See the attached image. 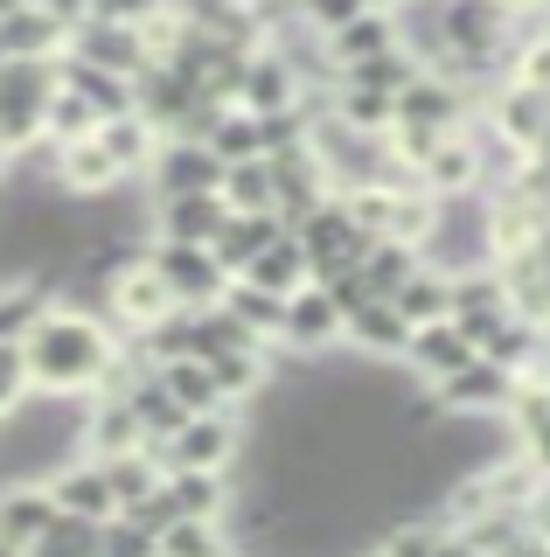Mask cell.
<instances>
[{
	"mask_svg": "<svg viewBox=\"0 0 550 557\" xmlns=\"http://www.w3.org/2000/svg\"><path fill=\"white\" fill-rule=\"evenodd\" d=\"M175 0H91V14L98 22H126V28H147L153 14H167Z\"/></svg>",
	"mask_w": 550,
	"mask_h": 557,
	"instance_id": "cell-36",
	"label": "cell"
},
{
	"mask_svg": "<svg viewBox=\"0 0 550 557\" xmlns=\"http://www.w3.org/2000/svg\"><path fill=\"white\" fill-rule=\"evenodd\" d=\"M515 370H502V362H488L474 348L460 370H446L439 383H433V397H439V411H474V418H509V405H515Z\"/></svg>",
	"mask_w": 550,
	"mask_h": 557,
	"instance_id": "cell-7",
	"label": "cell"
},
{
	"mask_svg": "<svg viewBox=\"0 0 550 557\" xmlns=\"http://www.w3.org/2000/svg\"><path fill=\"white\" fill-rule=\"evenodd\" d=\"M71 57H91V63H105L118 70V77H140V70L153 63V49H147V28H126V22H98V14H84V22L71 28Z\"/></svg>",
	"mask_w": 550,
	"mask_h": 557,
	"instance_id": "cell-10",
	"label": "cell"
},
{
	"mask_svg": "<svg viewBox=\"0 0 550 557\" xmlns=\"http://www.w3.org/2000/svg\"><path fill=\"white\" fill-rule=\"evenodd\" d=\"M223 550H237L223 516H167L153 536V557H223Z\"/></svg>",
	"mask_w": 550,
	"mask_h": 557,
	"instance_id": "cell-21",
	"label": "cell"
},
{
	"mask_svg": "<svg viewBox=\"0 0 550 557\" xmlns=\"http://www.w3.org/2000/svg\"><path fill=\"white\" fill-rule=\"evenodd\" d=\"M36 550H42V557H98V522L77 516V509H49Z\"/></svg>",
	"mask_w": 550,
	"mask_h": 557,
	"instance_id": "cell-29",
	"label": "cell"
},
{
	"mask_svg": "<svg viewBox=\"0 0 550 557\" xmlns=\"http://www.w3.org/2000/svg\"><path fill=\"white\" fill-rule=\"evenodd\" d=\"M467 356H474V335L453 321V313H439V321H418V327H411V342H404V362H411L425 383H439L446 370H460Z\"/></svg>",
	"mask_w": 550,
	"mask_h": 557,
	"instance_id": "cell-13",
	"label": "cell"
},
{
	"mask_svg": "<svg viewBox=\"0 0 550 557\" xmlns=\"http://www.w3.org/2000/svg\"><path fill=\"white\" fill-rule=\"evenodd\" d=\"M140 182H147V196H188V188H216L223 161H216V147L202 133H161Z\"/></svg>",
	"mask_w": 550,
	"mask_h": 557,
	"instance_id": "cell-6",
	"label": "cell"
},
{
	"mask_svg": "<svg viewBox=\"0 0 550 557\" xmlns=\"http://www.w3.org/2000/svg\"><path fill=\"white\" fill-rule=\"evenodd\" d=\"M300 98V70L279 57L272 42H258L245 57V84H237V104L245 112H272V104H293Z\"/></svg>",
	"mask_w": 550,
	"mask_h": 557,
	"instance_id": "cell-17",
	"label": "cell"
},
{
	"mask_svg": "<svg viewBox=\"0 0 550 557\" xmlns=\"http://www.w3.org/2000/svg\"><path fill=\"white\" fill-rule=\"evenodd\" d=\"M363 544L370 550H390V557H439V550H453V530H446L439 509H425L418 522H404V509H398V522L376 530V536H363Z\"/></svg>",
	"mask_w": 550,
	"mask_h": 557,
	"instance_id": "cell-23",
	"label": "cell"
},
{
	"mask_svg": "<svg viewBox=\"0 0 550 557\" xmlns=\"http://www.w3.org/2000/svg\"><path fill=\"white\" fill-rule=\"evenodd\" d=\"M202 139L216 147V161H251V153H265L258 147V112H245V104H223Z\"/></svg>",
	"mask_w": 550,
	"mask_h": 557,
	"instance_id": "cell-31",
	"label": "cell"
},
{
	"mask_svg": "<svg viewBox=\"0 0 550 557\" xmlns=\"http://www.w3.org/2000/svg\"><path fill=\"white\" fill-rule=\"evenodd\" d=\"M28 397V362H22V342H0V418Z\"/></svg>",
	"mask_w": 550,
	"mask_h": 557,
	"instance_id": "cell-35",
	"label": "cell"
},
{
	"mask_svg": "<svg viewBox=\"0 0 550 557\" xmlns=\"http://www.w3.org/2000/svg\"><path fill=\"white\" fill-rule=\"evenodd\" d=\"M153 376L167 383V397H175L182 411H223V391H216V376H210V362H202V356L153 362Z\"/></svg>",
	"mask_w": 550,
	"mask_h": 557,
	"instance_id": "cell-26",
	"label": "cell"
},
{
	"mask_svg": "<svg viewBox=\"0 0 550 557\" xmlns=\"http://www.w3.org/2000/svg\"><path fill=\"white\" fill-rule=\"evenodd\" d=\"M300 231V244H307V272H335V265H363V251L376 244V231H363V223L349 216V202L341 196H321L307 216L293 223Z\"/></svg>",
	"mask_w": 550,
	"mask_h": 557,
	"instance_id": "cell-4",
	"label": "cell"
},
{
	"mask_svg": "<svg viewBox=\"0 0 550 557\" xmlns=\"http://www.w3.org/2000/svg\"><path fill=\"white\" fill-rule=\"evenodd\" d=\"M418 265H425V251H418L411 237H376L370 251H363V278H370V293H376V300H390V293H398L404 278L418 272Z\"/></svg>",
	"mask_w": 550,
	"mask_h": 557,
	"instance_id": "cell-25",
	"label": "cell"
},
{
	"mask_svg": "<svg viewBox=\"0 0 550 557\" xmlns=\"http://www.w3.org/2000/svg\"><path fill=\"white\" fill-rule=\"evenodd\" d=\"M230 278H251V286H265V293H293V286H307V244H300V231H279L265 244V251H251L245 258V272H230Z\"/></svg>",
	"mask_w": 550,
	"mask_h": 557,
	"instance_id": "cell-20",
	"label": "cell"
},
{
	"mask_svg": "<svg viewBox=\"0 0 550 557\" xmlns=\"http://www.w3.org/2000/svg\"><path fill=\"white\" fill-rule=\"evenodd\" d=\"M147 265L161 272V286L175 293V307H216L230 272L216 265L210 244H182V237H147Z\"/></svg>",
	"mask_w": 550,
	"mask_h": 557,
	"instance_id": "cell-3",
	"label": "cell"
},
{
	"mask_svg": "<svg viewBox=\"0 0 550 557\" xmlns=\"http://www.w3.org/2000/svg\"><path fill=\"white\" fill-rule=\"evenodd\" d=\"M63 42H71V28L36 0H14L0 14V57H63Z\"/></svg>",
	"mask_w": 550,
	"mask_h": 557,
	"instance_id": "cell-15",
	"label": "cell"
},
{
	"mask_svg": "<svg viewBox=\"0 0 550 557\" xmlns=\"http://www.w3.org/2000/svg\"><path fill=\"white\" fill-rule=\"evenodd\" d=\"M49 182H57L71 202H98V196H112L126 174H118V161L98 147V133H84V139H63V147H57V161H49Z\"/></svg>",
	"mask_w": 550,
	"mask_h": 557,
	"instance_id": "cell-9",
	"label": "cell"
},
{
	"mask_svg": "<svg viewBox=\"0 0 550 557\" xmlns=\"http://www.w3.org/2000/svg\"><path fill=\"white\" fill-rule=\"evenodd\" d=\"M363 8H370V0H293V14H300L314 35H335L341 22H355Z\"/></svg>",
	"mask_w": 550,
	"mask_h": 557,
	"instance_id": "cell-34",
	"label": "cell"
},
{
	"mask_svg": "<svg viewBox=\"0 0 550 557\" xmlns=\"http://www.w3.org/2000/svg\"><path fill=\"white\" fill-rule=\"evenodd\" d=\"M57 84H71L77 98H91V112H98V119L133 112V77H118V70L91 63V57H71V49H63V57H57Z\"/></svg>",
	"mask_w": 550,
	"mask_h": 557,
	"instance_id": "cell-19",
	"label": "cell"
},
{
	"mask_svg": "<svg viewBox=\"0 0 550 557\" xmlns=\"http://www.w3.org/2000/svg\"><path fill=\"white\" fill-rule=\"evenodd\" d=\"M57 91V57H0V153H28L42 139V104Z\"/></svg>",
	"mask_w": 550,
	"mask_h": 557,
	"instance_id": "cell-2",
	"label": "cell"
},
{
	"mask_svg": "<svg viewBox=\"0 0 550 557\" xmlns=\"http://www.w3.org/2000/svg\"><path fill=\"white\" fill-rule=\"evenodd\" d=\"M0 182H8V153H0Z\"/></svg>",
	"mask_w": 550,
	"mask_h": 557,
	"instance_id": "cell-40",
	"label": "cell"
},
{
	"mask_svg": "<svg viewBox=\"0 0 550 557\" xmlns=\"http://www.w3.org/2000/svg\"><path fill=\"white\" fill-rule=\"evenodd\" d=\"M272 348H293V356H335L341 348V307L321 293V278L286 293V321H279V342Z\"/></svg>",
	"mask_w": 550,
	"mask_h": 557,
	"instance_id": "cell-8",
	"label": "cell"
},
{
	"mask_svg": "<svg viewBox=\"0 0 550 557\" xmlns=\"http://www.w3.org/2000/svg\"><path fill=\"white\" fill-rule=\"evenodd\" d=\"M153 139H161V126H153V119H140V112H112V119H98V147H105L112 161H118V174H126V182H140V174H147Z\"/></svg>",
	"mask_w": 550,
	"mask_h": 557,
	"instance_id": "cell-22",
	"label": "cell"
},
{
	"mask_svg": "<svg viewBox=\"0 0 550 557\" xmlns=\"http://www.w3.org/2000/svg\"><path fill=\"white\" fill-rule=\"evenodd\" d=\"M42 8H49V14H57V22H63V28H77V22H84V14H91V0H42Z\"/></svg>",
	"mask_w": 550,
	"mask_h": 557,
	"instance_id": "cell-37",
	"label": "cell"
},
{
	"mask_svg": "<svg viewBox=\"0 0 550 557\" xmlns=\"http://www.w3.org/2000/svg\"><path fill=\"white\" fill-rule=\"evenodd\" d=\"M370 8H398V0H370Z\"/></svg>",
	"mask_w": 550,
	"mask_h": 557,
	"instance_id": "cell-39",
	"label": "cell"
},
{
	"mask_svg": "<svg viewBox=\"0 0 550 557\" xmlns=\"http://www.w3.org/2000/svg\"><path fill=\"white\" fill-rule=\"evenodd\" d=\"M341 342H349L355 356H376V362H384V356H404L411 321H404V313L390 307V300H363V307L349 313V321H341Z\"/></svg>",
	"mask_w": 550,
	"mask_h": 557,
	"instance_id": "cell-18",
	"label": "cell"
},
{
	"mask_svg": "<svg viewBox=\"0 0 550 557\" xmlns=\"http://www.w3.org/2000/svg\"><path fill=\"white\" fill-rule=\"evenodd\" d=\"M118 327L91 307L49 300L42 321L22 335V362H28V391L36 397H84L98 383V370L112 362Z\"/></svg>",
	"mask_w": 550,
	"mask_h": 557,
	"instance_id": "cell-1",
	"label": "cell"
},
{
	"mask_svg": "<svg viewBox=\"0 0 550 557\" xmlns=\"http://www.w3.org/2000/svg\"><path fill=\"white\" fill-rule=\"evenodd\" d=\"M390 307H398L411 327H418V321H439V313H446V272L433 265V258H425V265L411 272L398 293H390Z\"/></svg>",
	"mask_w": 550,
	"mask_h": 557,
	"instance_id": "cell-30",
	"label": "cell"
},
{
	"mask_svg": "<svg viewBox=\"0 0 550 557\" xmlns=\"http://www.w3.org/2000/svg\"><path fill=\"white\" fill-rule=\"evenodd\" d=\"M509 8H543V0H509Z\"/></svg>",
	"mask_w": 550,
	"mask_h": 557,
	"instance_id": "cell-38",
	"label": "cell"
},
{
	"mask_svg": "<svg viewBox=\"0 0 550 557\" xmlns=\"http://www.w3.org/2000/svg\"><path fill=\"white\" fill-rule=\"evenodd\" d=\"M49 509H57V502H49V487H42V481H22V474L0 481V557L36 550V536H42Z\"/></svg>",
	"mask_w": 550,
	"mask_h": 557,
	"instance_id": "cell-11",
	"label": "cell"
},
{
	"mask_svg": "<svg viewBox=\"0 0 550 557\" xmlns=\"http://www.w3.org/2000/svg\"><path fill=\"white\" fill-rule=\"evenodd\" d=\"M42 487H49V502H57V509H77V516H91V522H105V516L118 509V502H112V481H105V467H98L91 453H84V460H63Z\"/></svg>",
	"mask_w": 550,
	"mask_h": 557,
	"instance_id": "cell-16",
	"label": "cell"
},
{
	"mask_svg": "<svg viewBox=\"0 0 550 557\" xmlns=\"http://www.w3.org/2000/svg\"><path fill=\"white\" fill-rule=\"evenodd\" d=\"M398 119H418V126L453 133V126H467V119H474V104H467V91H460L453 77H439V70H418V77L398 91Z\"/></svg>",
	"mask_w": 550,
	"mask_h": 557,
	"instance_id": "cell-12",
	"label": "cell"
},
{
	"mask_svg": "<svg viewBox=\"0 0 550 557\" xmlns=\"http://www.w3.org/2000/svg\"><path fill=\"white\" fill-rule=\"evenodd\" d=\"M84 133H98V112H91V98H77L71 84H57L49 91V104H42V139H84Z\"/></svg>",
	"mask_w": 550,
	"mask_h": 557,
	"instance_id": "cell-32",
	"label": "cell"
},
{
	"mask_svg": "<svg viewBox=\"0 0 550 557\" xmlns=\"http://www.w3.org/2000/svg\"><path fill=\"white\" fill-rule=\"evenodd\" d=\"M57 300L49 272H28V278H0V342H22L28 327L42 321V307Z\"/></svg>",
	"mask_w": 550,
	"mask_h": 557,
	"instance_id": "cell-24",
	"label": "cell"
},
{
	"mask_svg": "<svg viewBox=\"0 0 550 557\" xmlns=\"http://www.w3.org/2000/svg\"><path fill=\"white\" fill-rule=\"evenodd\" d=\"M223 202L230 209H272V168L265 153H251V161H223Z\"/></svg>",
	"mask_w": 550,
	"mask_h": 557,
	"instance_id": "cell-33",
	"label": "cell"
},
{
	"mask_svg": "<svg viewBox=\"0 0 550 557\" xmlns=\"http://www.w3.org/2000/svg\"><path fill=\"white\" fill-rule=\"evenodd\" d=\"M126 405H133V418H140V432H147V440H167V432H175L182 418H188V411L175 405V397H167V383L153 376V370H140V376L126 383Z\"/></svg>",
	"mask_w": 550,
	"mask_h": 557,
	"instance_id": "cell-28",
	"label": "cell"
},
{
	"mask_svg": "<svg viewBox=\"0 0 550 557\" xmlns=\"http://www.w3.org/2000/svg\"><path fill=\"white\" fill-rule=\"evenodd\" d=\"M279 231H293L279 209H230V216L216 223L210 251H216V265H223V272H245V258H251V251H265V244L279 237Z\"/></svg>",
	"mask_w": 550,
	"mask_h": 557,
	"instance_id": "cell-14",
	"label": "cell"
},
{
	"mask_svg": "<svg viewBox=\"0 0 550 557\" xmlns=\"http://www.w3.org/2000/svg\"><path fill=\"white\" fill-rule=\"evenodd\" d=\"M223 307L237 313V321L251 327L258 342H279V321H286V293H265V286H251V278H230L223 286Z\"/></svg>",
	"mask_w": 550,
	"mask_h": 557,
	"instance_id": "cell-27",
	"label": "cell"
},
{
	"mask_svg": "<svg viewBox=\"0 0 550 557\" xmlns=\"http://www.w3.org/2000/svg\"><path fill=\"white\" fill-rule=\"evenodd\" d=\"M98 293H105V321L118 327V335H140V327H153L161 313H175V293L161 286V272L147 265V251L133 258V265H118V272H105L98 278Z\"/></svg>",
	"mask_w": 550,
	"mask_h": 557,
	"instance_id": "cell-5",
	"label": "cell"
}]
</instances>
